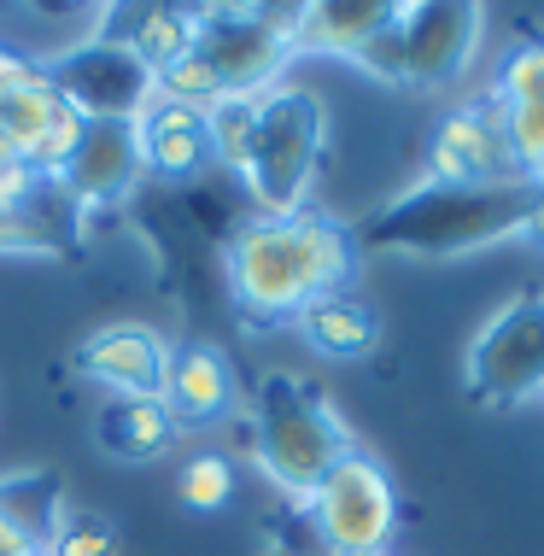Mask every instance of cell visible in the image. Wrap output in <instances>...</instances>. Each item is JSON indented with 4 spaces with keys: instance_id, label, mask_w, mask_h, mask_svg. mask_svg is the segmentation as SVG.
I'll list each match as a JSON object with an SVG mask.
<instances>
[{
    "instance_id": "obj_1",
    "label": "cell",
    "mask_w": 544,
    "mask_h": 556,
    "mask_svg": "<svg viewBox=\"0 0 544 556\" xmlns=\"http://www.w3.org/2000/svg\"><path fill=\"white\" fill-rule=\"evenodd\" d=\"M363 264L357 229L340 217L299 212V217H252L229 240V288L246 323H293L311 299L352 293Z\"/></svg>"
},
{
    "instance_id": "obj_2",
    "label": "cell",
    "mask_w": 544,
    "mask_h": 556,
    "mask_svg": "<svg viewBox=\"0 0 544 556\" xmlns=\"http://www.w3.org/2000/svg\"><path fill=\"white\" fill-rule=\"evenodd\" d=\"M539 182H433L421 176L398 200L357 229L363 252H392V258H463L486 252L497 240H516L527 212H533Z\"/></svg>"
},
{
    "instance_id": "obj_3",
    "label": "cell",
    "mask_w": 544,
    "mask_h": 556,
    "mask_svg": "<svg viewBox=\"0 0 544 556\" xmlns=\"http://www.w3.org/2000/svg\"><path fill=\"white\" fill-rule=\"evenodd\" d=\"M352 451V428L322 387H311L305 375H264L258 404H252V457L269 475V486L305 504Z\"/></svg>"
},
{
    "instance_id": "obj_4",
    "label": "cell",
    "mask_w": 544,
    "mask_h": 556,
    "mask_svg": "<svg viewBox=\"0 0 544 556\" xmlns=\"http://www.w3.org/2000/svg\"><path fill=\"white\" fill-rule=\"evenodd\" d=\"M328 153V100L305 83H276L258 100V135L252 159L240 170V188L252 193L264 217H299L316 188Z\"/></svg>"
},
{
    "instance_id": "obj_5",
    "label": "cell",
    "mask_w": 544,
    "mask_h": 556,
    "mask_svg": "<svg viewBox=\"0 0 544 556\" xmlns=\"http://www.w3.org/2000/svg\"><path fill=\"white\" fill-rule=\"evenodd\" d=\"M299 7H200L193 12V53L217 71L223 94L264 100L293 59Z\"/></svg>"
},
{
    "instance_id": "obj_6",
    "label": "cell",
    "mask_w": 544,
    "mask_h": 556,
    "mask_svg": "<svg viewBox=\"0 0 544 556\" xmlns=\"http://www.w3.org/2000/svg\"><path fill=\"white\" fill-rule=\"evenodd\" d=\"M463 381L468 399L486 410H516L527 399H544V293H516L480 323V334L468 340Z\"/></svg>"
},
{
    "instance_id": "obj_7",
    "label": "cell",
    "mask_w": 544,
    "mask_h": 556,
    "mask_svg": "<svg viewBox=\"0 0 544 556\" xmlns=\"http://www.w3.org/2000/svg\"><path fill=\"white\" fill-rule=\"evenodd\" d=\"M305 516L328 556H387L392 533H398V486L375 457H352L305 498Z\"/></svg>"
},
{
    "instance_id": "obj_8",
    "label": "cell",
    "mask_w": 544,
    "mask_h": 556,
    "mask_svg": "<svg viewBox=\"0 0 544 556\" xmlns=\"http://www.w3.org/2000/svg\"><path fill=\"white\" fill-rule=\"evenodd\" d=\"M53 94L65 100L83 124H141L147 106L159 100V77L129 48L105 36H83L77 48L41 59Z\"/></svg>"
},
{
    "instance_id": "obj_9",
    "label": "cell",
    "mask_w": 544,
    "mask_h": 556,
    "mask_svg": "<svg viewBox=\"0 0 544 556\" xmlns=\"http://www.w3.org/2000/svg\"><path fill=\"white\" fill-rule=\"evenodd\" d=\"M486 29V7L475 0H398V36H404V88L440 94L468 71Z\"/></svg>"
},
{
    "instance_id": "obj_10",
    "label": "cell",
    "mask_w": 544,
    "mask_h": 556,
    "mask_svg": "<svg viewBox=\"0 0 544 556\" xmlns=\"http://www.w3.org/2000/svg\"><path fill=\"white\" fill-rule=\"evenodd\" d=\"M428 176L433 182H516V153H509V135H504V100L480 94L457 106L433 129L428 141Z\"/></svg>"
},
{
    "instance_id": "obj_11",
    "label": "cell",
    "mask_w": 544,
    "mask_h": 556,
    "mask_svg": "<svg viewBox=\"0 0 544 556\" xmlns=\"http://www.w3.org/2000/svg\"><path fill=\"white\" fill-rule=\"evenodd\" d=\"M141 176H147V164H141L135 124H83L53 188H65L77 212H112V205H124L141 188Z\"/></svg>"
},
{
    "instance_id": "obj_12",
    "label": "cell",
    "mask_w": 544,
    "mask_h": 556,
    "mask_svg": "<svg viewBox=\"0 0 544 556\" xmlns=\"http://www.w3.org/2000/svg\"><path fill=\"white\" fill-rule=\"evenodd\" d=\"M77 135H83V117L53 94L48 65H41V77H29L24 88L0 94V141H7L36 176H48V182H59Z\"/></svg>"
},
{
    "instance_id": "obj_13",
    "label": "cell",
    "mask_w": 544,
    "mask_h": 556,
    "mask_svg": "<svg viewBox=\"0 0 544 556\" xmlns=\"http://www.w3.org/2000/svg\"><path fill=\"white\" fill-rule=\"evenodd\" d=\"M164 364H170V345H164L147 323H105L77 345V369L94 387H105L112 399H147L164 387Z\"/></svg>"
},
{
    "instance_id": "obj_14",
    "label": "cell",
    "mask_w": 544,
    "mask_h": 556,
    "mask_svg": "<svg viewBox=\"0 0 544 556\" xmlns=\"http://www.w3.org/2000/svg\"><path fill=\"white\" fill-rule=\"evenodd\" d=\"M159 399H164V410L176 416V428L223 422V416L235 410V369H229V357H223V345H211V340L170 345Z\"/></svg>"
},
{
    "instance_id": "obj_15",
    "label": "cell",
    "mask_w": 544,
    "mask_h": 556,
    "mask_svg": "<svg viewBox=\"0 0 544 556\" xmlns=\"http://www.w3.org/2000/svg\"><path fill=\"white\" fill-rule=\"evenodd\" d=\"M193 12H200V7L124 0V7H100V29H94V36L117 41V48H129V53L159 77L164 65H176V59L193 48Z\"/></svg>"
},
{
    "instance_id": "obj_16",
    "label": "cell",
    "mask_w": 544,
    "mask_h": 556,
    "mask_svg": "<svg viewBox=\"0 0 544 556\" xmlns=\"http://www.w3.org/2000/svg\"><path fill=\"white\" fill-rule=\"evenodd\" d=\"M141 135V164L147 176H164V182H193L211 159V135H205V112L193 106H170V100H153L147 117L135 124Z\"/></svg>"
},
{
    "instance_id": "obj_17",
    "label": "cell",
    "mask_w": 544,
    "mask_h": 556,
    "mask_svg": "<svg viewBox=\"0 0 544 556\" xmlns=\"http://www.w3.org/2000/svg\"><path fill=\"white\" fill-rule=\"evenodd\" d=\"M398 0H311L293 18V53L311 59H352L375 29L392 24Z\"/></svg>"
},
{
    "instance_id": "obj_18",
    "label": "cell",
    "mask_w": 544,
    "mask_h": 556,
    "mask_svg": "<svg viewBox=\"0 0 544 556\" xmlns=\"http://www.w3.org/2000/svg\"><path fill=\"white\" fill-rule=\"evenodd\" d=\"M176 416L164 410L159 393L147 399H105L94 410V445L112 451L117 463H159L176 445Z\"/></svg>"
},
{
    "instance_id": "obj_19",
    "label": "cell",
    "mask_w": 544,
    "mask_h": 556,
    "mask_svg": "<svg viewBox=\"0 0 544 556\" xmlns=\"http://www.w3.org/2000/svg\"><path fill=\"white\" fill-rule=\"evenodd\" d=\"M293 328L305 334L311 352L340 357V364H352V357H369L375 345H381V317H375V311L363 305L357 293H328V299H311V305L293 317Z\"/></svg>"
},
{
    "instance_id": "obj_20",
    "label": "cell",
    "mask_w": 544,
    "mask_h": 556,
    "mask_svg": "<svg viewBox=\"0 0 544 556\" xmlns=\"http://www.w3.org/2000/svg\"><path fill=\"white\" fill-rule=\"evenodd\" d=\"M59 516H65V480H59L53 469H24V475L0 480V521H12L36 551L48 545Z\"/></svg>"
},
{
    "instance_id": "obj_21",
    "label": "cell",
    "mask_w": 544,
    "mask_h": 556,
    "mask_svg": "<svg viewBox=\"0 0 544 556\" xmlns=\"http://www.w3.org/2000/svg\"><path fill=\"white\" fill-rule=\"evenodd\" d=\"M205 135H211V159L223 170H246L252 159V135H258V100H240V94H223L217 106L205 112Z\"/></svg>"
},
{
    "instance_id": "obj_22",
    "label": "cell",
    "mask_w": 544,
    "mask_h": 556,
    "mask_svg": "<svg viewBox=\"0 0 544 556\" xmlns=\"http://www.w3.org/2000/svg\"><path fill=\"white\" fill-rule=\"evenodd\" d=\"M65 235L53 229L48 205H0V258H59Z\"/></svg>"
},
{
    "instance_id": "obj_23",
    "label": "cell",
    "mask_w": 544,
    "mask_h": 556,
    "mask_svg": "<svg viewBox=\"0 0 544 556\" xmlns=\"http://www.w3.org/2000/svg\"><path fill=\"white\" fill-rule=\"evenodd\" d=\"M176 492H181V504H188V509H200V516H217V509L235 498V463L217 457V451H200V457L181 463Z\"/></svg>"
},
{
    "instance_id": "obj_24",
    "label": "cell",
    "mask_w": 544,
    "mask_h": 556,
    "mask_svg": "<svg viewBox=\"0 0 544 556\" xmlns=\"http://www.w3.org/2000/svg\"><path fill=\"white\" fill-rule=\"evenodd\" d=\"M41 556H117V528L100 516V509H71L59 516V528L48 533Z\"/></svg>"
},
{
    "instance_id": "obj_25",
    "label": "cell",
    "mask_w": 544,
    "mask_h": 556,
    "mask_svg": "<svg viewBox=\"0 0 544 556\" xmlns=\"http://www.w3.org/2000/svg\"><path fill=\"white\" fill-rule=\"evenodd\" d=\"M159 100H170V106H193V112H211V106L223 100V83H217V71H211L205 59L188 48L176 65L159 71Z\"/></svg>"
},
{
    "instance_id": "obj_26",
    "label": "cell",
    "mask_w": 544,
    "mask_h": 556,
    "mask_svg": "<svg viewBox=\"0 0 544 556\" xmlns=\"http://www.w3.org/2000/svg\"><path fill=\"white\" fill-rule=\"evenodd\" d=\"M492 94L504 106H527V100H544V36H527L516 53L497 65V83Z\"/></svg>"
},
{
    "instance_id": "obj_27",
    "label": "cell",
    "mask_w": 544,
    "mask_h": 556,
    "mask_svg": "<svg viewBox=\"0 0 544 556\" xmlns=\"http://www.w3.org/2000/svg\"><path fill=\"white\" fill-rule=\"evenodd\" d=\"M504 135H509V153H516V170L527 182H544V100L504 106Z\"/></svg>"
},
{
    "instance_id": "obj_28",
    "label": "cell",
    "mask_w": 544,
    "mask_h": 556,
    "mask_svg": "<svg viewBox=\"0 0 544 556\" xmlns=\"http://www.w3.org/2000/svg\"><path fill=\"white\" fill-rule=\"evenodd\" d=\"M352 65H357V77H369V83H381V88H404V36H398V12H392L387 29H375V36L352 53Z\"/></svg>"
},
{
    "instance_id": "obj_29",
    "label": "cell",
    "mask_w": 544,
    "mask_h": 556,
    "mask_svg": "<svg viewBox=\"0 0 544 556\" xmlns=\"http://www.w3.org/2000/svg\"><path fill=\"white\" fill-rule=\"evenodd\" d=\"M48 176H36L29 164L0 141V205H48Z\"/></svg>"
},
{
    "instance_id": "obj_30",
    "label": "cell",
    "mask_w": 544,
    "mask_h": 556,
    "mask_svg": "<svg viewBox=\"0 0 544 556\" xmlns=\"http://www.w3.org/2000/svg\"><path fill=\"white\" fill-rule=\"evenodd\" d=\"M521 240H533V247L544 252V182L533 193V212H527V223H521Z\"/></svg>"
},
{
    "instance_id": "obj_31",
    "label": "cell",
    "mask_w": 544,
    "mask_h": 556,
    "mask_svg": "<svg viewBox=\"0 0 544 556\" xmlns=\"http://www.w3.org/2000/svg\"><path fill=\"white\" fill-rule=\"evenodd\" d=\"M29 551H36V545H29V539L12 528V521H0V556H29Z\"/></svg>"
},
{
    "instance_id": "obj_32",
    "label": "cell",
    "mask_w": 544,
    "mask_h": 556,
    "mask_svg": "<svg viewBox=\"0 0 544 556\" xmlns=\"http://www.w3.org/2000/svg\"><path fill=\"white\" fill-rule=\"evenodd\" d=\"M29 556H41V551H29Z\"/></svg>"
}]
</instances>
